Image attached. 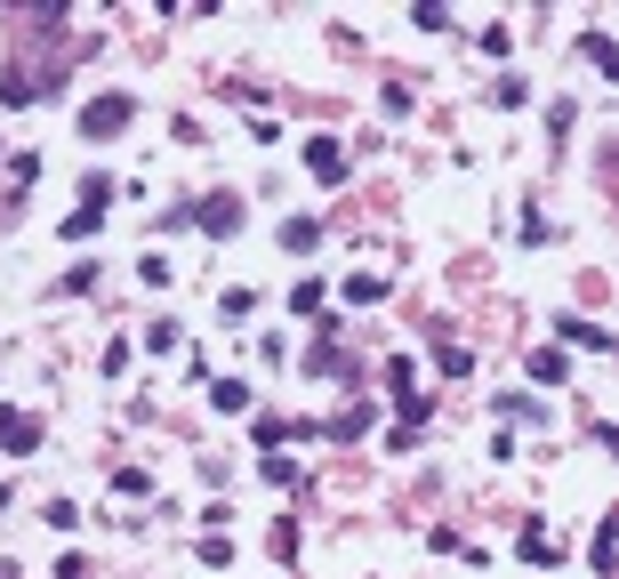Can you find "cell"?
<instances>
[{
	"label": "cell",
	"instance_id": "6da1fadb",
	"mask_svg": "<svg viewBox=\"0 0 619 579\" xmlns=\"http://www.w3.org/2000/svg\"><path fill=\"white\" fill-rule=\"evenodd\" d=\"M137 121V97L129 89H106V97H89V106H81V137L89 145H106V137H121Z\"/></svg>",
	"mask_w": 619,
	"mask_h": 579
},
{
	"label": "cell",
	"instance_id": "7a4b0ae2",
	"mask_svg": "<svg viewBox=\"0 0 619 579\" xmlns=\"http://www.w3.org/2000/svg\"><path fill=\"white\" fill-rule=\"evenodd\" d=\"M113 194H121V185H113L106 170H97V177H81V210L65 218V242H89L97 225H106V210H113Z\"/></svg>",
	"mask_w": 619,
	"mask_h": 579
},
{
	"label": "cell",
	"instance_id": "3957f363",
	"mask_svg": "<svg viewBox=\"0 0 619 579\" xmlns=\"http://www.w3.org/2000/svg\"><path fill=\"white\" fill-rule=\"evenodd\" d=\"M242 201L234 194H201V201H185V225H201V234H242Z\"/></svg>",
	"mask_w": 619,
	"mask_h": 579
},
{
	"label": "cell",
	"instance_id": "277c9868",
	"mask_svg": "<svg viewBox=\"0 0 619 579\" xmlns=\"http://www.w3.org/2000/svg\"><path fill=\"white\" fill-rule=\"evenodd\" d=\"M298 370H306V379H346V370H355V355H346V346H338V330L322 322V338L306 346V362H298Z\"/></svg>",
	"mask_w": 619,
	"mask_h": 579
},
{
	"label": "cell",
	"instance_id": "5b68a950",
	"mask_svg": "<svg viewBox=\"0 0 619 579\" xmlns=\"http://www.w3.org/2000/svg\"><path fill=\"white\" fill-rule=\"evenodd\" d=\"M0 451H9V459H33V451H40V419H33V410L0 403Z\"/></svg>",
	"mask_w": 619,
	"mask_h": 579
},
{
	"label": "cell",
	"instance_id": "8992f818",
	"mask_svg": "<svg viewBox=\"0 0 619 579\" xmlns=\"http://www.w3.org/2000/svg\"><path fill=\"white\" fill-rule=\"evenodd\" d=\"M306 170H314L322 185H338L346 177V145L338 137H306Z\"/></svg>",
	"mask_w": 619,
	"mask_h": 579
},
{
	"label": "cell",
	"instance_id": "52a82bcc",
	"mask_svg": "<svg viewBox=\"0 0 619 579\" xmlns=\"http://www.w3.org/2000/svg\"><path fill=\"white\" fill-rule=\"evenodd\" d=\"M555 346H587V355H604L611 330H604V322H587V315H564V322H555Z\"/></svg>",
	"mask_w": 619,
	"mask_h": 579
},
{
	"label": "cell",
	"instance_id": "ba28073f",
	"mask_svg": "<svg viewBox=\"0 0 619 579\" xmlns=\"http://www.w3.org/2000/svg\"><path fill=\"white\" fill-rule=\"evenodd\" d=\"M33 97H40V81H33V65H0V106H9V113H25Z\"/></svg>",
	"mask_w": 619,
	"mask_h": 579
},
{
	"label": "cell",
	"instance_id": "9c48e42d",
	"mask_svg": "<svg viewBox=\"0 0 619 579\" xmlns=\"http://www.w3.org/2000/svg\"><path fill=\"white\" fill-rule=\"evenodd\" d=\"M515 555H523L531 571H547V564H564V540H547L540 523H523V540H515Z\"/></svg>",
	"mask_w": 619,
	"mask_h": 579
},
{
	"label": "cell",
	"instance_id": "30bf717a",
	"mask_svg": "<svg viewBox=\"0 0 619 579\" xmlns=\"http://www.w3.org/2000/svg\"><path fill=\"white\" fill-rule=\"evenodd\" d=\"M571 379V355L564 346H531V386H564Z\"/></svg>",
	"mask_w": 619,
	"mask_h": 579
},
{
	"label": "cell",
	"instance_id": "8fae6325",
	"mask_svg": "<svg viewBox=\"0 0 619 579\" xmlns=\"http://www.w3.org/2000/svg\"><path fill=\"white\" fill-rule=\"evenodd\" d=\"M370 419H379L370 403H346V410H338V419H330L322 434H330V443H355V434H370Z\"/></svg>",
	"mask_w": 619,
	"mask_h": 579
},
{
	"label": "cell",
	"instance_id": "7c38bea8",
	"mask_svg": "<svg viewBox=\"0 0 619 579\" xmlns=\"http://www.w3.org/2000/svg\"><path fill=\"white\" fill-rule=\"evenodd\" d=\"M250 434H258V451H282V443H290V434H306V427H290L282 410H258V419H250Z\"/></svg>",
	"mask_w": 619,
	"mask_h": 579
},
{
	"label": "cell",
	"instance_id": "4fadbf2b",
	"mask_svg": "<svg viewBox=\"0 0 619 579\" xmlns=\"http://www.w3.org/2000/svg\"><path fill=\"white\" fill-rule=\"evenodd\" d=\"M282 250H290V258L322 250V225H314V218H282Z\"/></svg>",
	"mask_w": 619,
	"mask_h": 579
},
{
	"label": "cell",
	"instance_id": "5bb4252c",
	"mask_svg": "<svg viewBox=\"0 0 619 579\" xmlns=\"http://www.w3.org/2000/svg\"><path fill=\"white\" fill-rule=\"evenodd\" d=\"M491 410H499V419H523V427H540V419H547V403H540V395H491Z\"/></svg>",
	"mask_w": 619,
	"mask_h": 579
},
{
	"label": "cell",
	"instance_id": "9a60e30c",
	"mask_svg": "<svg viewBox=\"0 0 619 579\" xmlns=\"http://www.w3.org/2000/svg\"><path fill=\"white\" fill-rule=\"evenodd\" d=\"M580 57H587L595 73H619V40L611 33H580Z\"/></svg>",
	"mask_w": 619,
	"mask_h": 579
},
{
	"label": "cell",
	"instance_id": "2e32d148",
	"mask_svg": "<svg viewBox=\"0 0 619 579\" xmlns=\"http://www.w3.org/2000/svg\"><path fill=\"white\" fill-rule=\"evenodd\" d=\"M210 403L234 419V410H250V379H210Z\"/></svg>",
	"mask_w": 619,
	"mask_h": 579
},
{
	"label": "cell",
	"instance_id": "e0dca14e",
	"mask_svg": "<svg viewBox=\"0 0 619 579\" xmlns=\"http://www.w3.org/2000/svg\"><path fill=\"white\" fill-rule=\"evenodd\" d=\"M395 410H403V434H410V427H426V419H435V395H419V386H403V395H395Z\"/></svg>",
	"mask_w": 619,
	"mask_h": 579
},
{
	"label": "cell",
	"instance_id": "ac0fdd59",
	"mask_svg": "<svg viewBox=\"0 0 619 579\" xmlns=\"http://www.w3.org/2000/svg\"><path fill=\"white\" fill-rule=\"evenodd\" d=\"M386 290H395V282H386V274H346V306H379Z\"/></svg>",
	"mask_w": 619,
	"mask_h": 579
},
{
	"label": "cell",
	"instance_id": "d6986e66",
	"mask_svg": "<svg viewBox=\"0 0 619 579\" xmlns=\"http://www.w3.org/2000/svg\"><path fill=\"white\" fill-rule=\"evenodd\" d=\"M57 290H65V298H81V290H97V258H81V266H65V274H57Z\"/></svg>",
	"mask_w": 619,
	"mask_h": 579
},
{
	"label": "cell",
	"instance_id": "ffe728a7",
	"mask_svg": "<svg viewBox=\"0 0 619 579\" xmlns=\"http://www.w3.org/2000/svg\"><path fill=\"white\" fill-rule=\"evenodd\" d=\"M435 362H443V379H467V370H474V355H467V346H450V338H435Z\"/></svg>",
	"mask_w": 619,
	"mask_h": 579
},
{
	"label": "cell",
	"instance_id": "44dd1931",
	"mask_svg": "<svg viewBox=\"0 0 619 579\" xmlns=\"http://www.w3.org/2000/svg\"><path fill=\"white\" fill-rule=\"evenodd\" d=\"M410 25H419V33H450V9H443V0H419V9H410Z\"/></svg>",
	"mask_w": 619,
	"mask_h": 579
},
{
	"label": "cell",
	"instance_id": "7402d4cb",
	"mask_svg": "<svg viewBox=\"0 0 619 579\" xmlns=\"http://www.w3.org/2000/svg\"><path fill=\"white\" fill-rule=\"evenodd\" d=\"M258 475H265V483H282V491H290V483H298V459H282V451H265V459H258Z\"/></svg>",
	"mask_w": 619,
	"mask_h": 579
},
{
	"label": "cell",
	"instance_id": "603a6c76",
	"mask_svg": "<svg viewBox=\"0 0 619 579\" xmlns=\"http://www.w3.org/2000/svg\"><path fill=\"white\" fill-rule=\"evenodd\" d=\"M322 298H330V290H322V282H314V274H306V282H298V290H290V315H322Z\"/></svg>",
	"mask_w": 619,
	"mask_h": 579
},
{
	"label": "cell",
	"instance_id": "cb8c5ba5",
	"mask_svg": "<svg viewBox=\"0 0 619 579\" xmlns=\"http://www.w3.org/2000/svg\"><path fill=\"white\" fill-rule=\"evenodd\" d=\"M265 547H274L282 564H298V523H274V531H265Z\"/></svg>",
	"mask_w": 619,
	"mask_h": 579
},
{
	"label": "cell",
	"instance_id": "d4e9b609",
	"mask_svg": "<svg viewBox=\"0 0 619 579\" xmlns=\"http://www.w3.org/2000/svg\"><path fill=\"white\" fill-rule=\"evenodd\" d=\"M587 564H595V579H611V523H595V547H587Z\"/></svg>",
	"mask_w": 619,
	"mask_h": 579
},
{
	"label": "cell",
	"instance_id": "484cf974",
	"mask_svg": "<svg viewBox=\"0 0 619 579\" xmlns=\"http://www.w3.org/2000/svg\"><path fill=\"white\" fill-rule=\"evenodd\" d=\"M201 564L225 571V564H234V540H225V531H210V540H201Z\"/></svg>",
	"mask_w": 619,
	"mask_h": 579
},
{
	"label": "cell",
	"instance_id": "4316f807",
	"mask_svg": "<svg viewBox=\"0 0 619 579\" xmlns=\"http://www.w3.org/2000/svg\"><path fill=\"white\" fill-rule=\"evenodd\" d=\"M33 177H40V153H16V161H9V185H16V194H25ZM16 194H9V201H16Z\"/></svg>",
	"mask_w": 619,
	"mask_h": 579
},
{
	"label": "cell",
	"instance_id": "83f0119b",
	"mask_svg": "<svg viewBox=\"0 0 619 579\" xmlns=\"http://www.w3.org/2000/svg\"><path fill=\"white\" fill-rule=\"evenodd\" d=\"M177 346V322H146V355H170Z\"/></svg>",
	"mask_w": 619,
	"mask_h": 579
},
{
	"label": "cell",
	"instance_id": "f1b7e54d",
	"mask_svg": "<svg viewBox=\"0 0 619 579\" xmlns=\"http://www.w3.org/2000/svg\"><path fill=\"white\" fill-rule=\"evenodd\" d=\"M137 282H153V290H161V282H170V258L146 250V258H137Z\"/></svg>",
	"mask_w": 619,
	"mask_h": 579
},
{
	"label": "cell",
	"instance_id": "f546056e",
	"mask_svg": "<svg viewBox=\"0 0 619 579\" xmlns=\"http://www.w3.org/2000/svg\"><path fill=\"white\" fill-rule=\"evenodd\" d=\"M57 579H97V564H89V555H65V564H57Z\"/></svg>",
	"mask_w": 619,
	"mask_h": 579
},
{
	"label": "cell",
	"instance_id": "4dcf8cb0",
	"mask_svg": "<svg viewBox=\"0 0 619 579\" xmlns=\"http://www.w3.org/2000/svg\"><path fill=\"white\" fill-rule=\"evenodd\" d=\"M0 579H16V564H9V555H0Z\"/></svg>",
	"mask_w": 619,
	"mask_h": 579
}]
</instances>
